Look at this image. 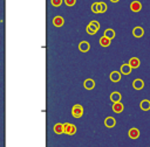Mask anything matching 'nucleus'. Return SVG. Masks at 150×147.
Listing matches in <instances>:
<instances>
[{"instance_id": "nucleus-5", "label": "nucleus", "mask_w": 150, "mask_h": 147, "mask_svg": "<svg viewBox=\"0 0 150 147\" xmlns=\"http://www.w3.org/2000/svg\"><path fill=\"white\" fill-rule=\"evenodd\" d=\"M130 9L133 11V12H135V13H139V12L142 9V4H141V1H137V0H134V1H131V4H130Z\"/></svg>"}, {"instance_id": "nucleus-11", "label": "nucleus", "mask_w": 150, "mask_h": 147, "mask_svg": "<svg viewBox=\"0 0 150 147\" xmlns=\"http://www.w3.org/2000/svg\"><path fill=\"white\" fill-rule=\"evenodd\" d=\"M133 87H134L135 90H142V89L144 88V82H143V79L136 78V79L133 82Z\"/></svg>"}, {"instance_id": "nucleus-4", "label": "nucleus", "mask_w": 150, "mask_h": 147, "mask_svg": "<svg viewBox=\"0 0 150 147\" xmlns=\"http://www.w3.org/2000/svg\"><path fill=\"white\" fill-rule=\"evenodd\" d=\"M78 128L74 124H70V122H66L64 124V133L68 134V136H74L75 133H76Z\"/></svg>"}, {"instance_id": "nucleus-2", "label": "nucleus", "mask_w": 150, "mask_h": 147, "mask_svg": "<svg viewBox=\"0 0 150 147\" xmlns=\"http://www.w3.org/2000/svg\"><path fill=\"white\" fill-rule=\"evenodd\" d=\"M98 29H100V22L94 20V21H90L88 23L86 32H87V34H89V35H95L98 32Z\"/></svg>"}, {"instance_id": "nucleus-3", "label": "nucleus", "mask_w": 150, "mask_h": 147, "mask_svg": "<svg viewBox=\"0 0 150 147\" xmlns=\"http://www.w3.org/2000/svg\"><path fill=\"white\" fill-rule=\"evenodd\" d=\"M72 116L74 118H81L83 116V106L80 105V104H75L73 107H72Z\"/></svg>"}, {"instance_id": "nucleus-15", "label": "nucleus", "mask_w": 150, "mask_h": 147, "mask_svg": "<svg viewBox=\"0 0 150 147\" xmlns=\"http://www.w3.org/2000/svg\"><path fill=\"white\" fill-rule=\"evenodd\" d=\"M124 110V106L121 102H117V103H112V111L115 113H121Z\"/></svg>"}, {"instance_id": "nucleus-23", "label": "nucleus", "mask_w": 150, "mask_h": 147, "mask_svg": "<svg viewBox=\"0 0 150 147\" xmlns=\"http://www.w3.org/2000/svg\"><path fill=\"white\" fill-rule=\"evenodd\" d=\"M64 4H66V6L68 7H73L76 4V0H64Z\"/></svg>"}, {"instance_id": "nucleus-24", "label": "nucleus", "mask_w": 150, "mask_h": 147, "mask_svg": "<svg viewBox=\"0 0 150 147\" xmlns=\"http://www.w3.org/2000/svg\"><path fill=\"white\" fill-rule=\"evenodd\" d=\"M109 1H111V3H114V4H116V3H119L120 0H109Z\"/></svg>"}, {"instance_id": "nucleus-19", "label": "nucleus", "mask_w": 150, "mask_h": 147, "mask_svg": "<svg viewBox=\"0 0 150 147\" xmlns=\"http://www.w3.org/2000/svg\"><path fill=\"white\" fill-rule=\"evenodd\" d=\"M106 38H108V39H110V40H112L115 38V35H116V33H115V30L114 29H111V28H107L106 30H104V34H103Z\"/></svg>"}, {"instance_id": "nucleus-8", "label": "nucleus", "mask_w": 150, "mask_h": 147, "mask_svg": "<svg viewBox=\"0 0 150 147\" xmlns=\"http://www.w3.org/2000/svg\"><path fill=\"white\" fill-rule=\"evenodd\" d=\"M52 22H53V24L55 27H62V26H64V23H65V20H64V18H62L61 15H56V17L53 18Z\"/></svg>"}, {"instance_id": "nucleus-10", "label": "nucleus", "mask_w": 150, "mask_h": 147, "mask_svg": "<svg viewBox=\"0 0 150 147\" xmlns=\"http://www.w3.org/2000/svg\"><path fill=\"white\" fill-rule=\"evenodd\" d=\"M83 87L84 89L87 90H93L95 88V81L92 79V78H87L84 82H83Z\"/></svg>"}, {"instance_id": "nucleus-6", "label": "nucleus", "mask_w": 150, "mask_h": 147, "mask_svg": "<svg viewBox=\"0 0 150 147\" xmlns=\"http://www.w3.org/2000/svg\"><path fill=\"white\" fill-rule=\"evenodd\" d=\"M109 78H110V81H111V82L117 83V82H120V81H121V78H122V74H121L120 71H112V72H110V76H109Z\"/></svg>"}, {"instance_id": "nucleus-9", "label": "nucleus", "mask_w": 150, "mask_h": 147, "mask_svg": "<svg viewBox=\"0 0 150 147\" xmlns=\"http://www.w3.org/2000/svg\"><path fill=\"white\" fill-rule=\"evenodd\" d=\"M79 49H80L81 53H88L89 49H90L89 42H87V41H81L80 44H79Z\"/></svg>"}, {"instance_id": "nucleus-17", "label": "nucleus", "mask_w": 150, "mask_h": 147, "mask_svg": "<svg viewBox=\"0 0 150 147\" xmlns=\"http://www.w3.org/2000/svg\"><path fill=\"white\" fill-rule=\"evenodd\" d=\"M131 70H133V68L128 64V63H124V64H122L121 66V74L122 75H129V74L131 72Z\"/></svg>"}, {"instance_id": "nucleus-14", "label": "nucleus", "mask_w": 150, "mask_h": 147, "mask_svg": "<svg viewBox=\"0 0 150 147\" xmlns=\"http://www.w3.org/2000/svg\"><path fill=\"white\" fill-rule=\"evenodd\" d=\"M128 136H129L130 139H137V138L140 137V130L136 128V127L130 128L129 132H128Z\"/></svg>"}, {"instance_id": "nucleus-13", "label": "nucleus", "mask_w": 150, "mask_h": 147, "mask_svg": "<svg viewBox=\"0 0 150 147\" xmlns=\"http://www.w3.org/2000/svg\"><path fill=\"white\" fill-rule=\"evenodd\" d=\"M104 125L108 127V128H112L115 125H116V120L114 117H107L104 119Z\"/></svg>"}, {"instance_id": "nucleus-18", "label": "nucleus", "mask_w": 150, "mask_h": 147, "mask_svg": "<svg viewBox=\"0 0 150 147\" xmlns=\"http://www.w3.org/2000/svg\"><path fill=\"white\" fill-rule=\"evenodd\" d=\"M121 98H122V96H121V93L117 92V91H114V92L110 93V101H111L112 103L121 102Z\"/></svg>"}, {"instance_id": "nucleus-12", "label": "nucleus", "mask_w": 150, "mask_h": 147, "mask_svg": "<svg viewBox=\"0 0 150 147\" xmlns=\"http://www.w3.org/2000/svg\"><path fill=\"white\" fill-rule=\"evenodd\" d=\"M133 35L135 36V38H142V36L144 35V29L141 26H136L133 29Z\"/></svg>"}, {"instance_id": "nucleus-1", "label": "nucleus", "mask_w": 150, "mask_h": 147, "mask_svg": "<svg viewBox=\"0 0 150 147\" xmlns=\"http://www.w3.org/2000/svg\"><path fill=\"white\" fill-rule=\"evenodd\" d=\"M90 9H92L93 13H95V14H102V13H106V12H107L108 6L103 1H97V3H94L90 6Z\"/></svg>"}, {"instance_id": "nucleus-21", "label": "nucleus", "mask_w": 150, "mask_h": 147, "mask_svg": "<svg viewBox=\"0 0 150 147\" xmlns=\"http://www.w3.org/2000/svg\"><path fill=\"white\" fill-rule=\"evenodd\" d=\"M140 106H141V109L143 110V111H149L150 110V101L149 99H143L141 102Z\"/></svg>"}, {"instance_id": "nucleus-7", "label": "nucleus", "mask_w": 150, "mask_h": 147, "mask_svg": "<svg viewBox=\"0 0 150 147\" xmlns=\"http://www.w3.org/2000/svg\"><path fill=\"white\" fill-rule=\"evenodd\" d=\"M128 64H129L133 69H137V68H139V67L141 66V61H140L139 57H131V58L129 60Z\"/></svg>"}, {"instance_id": "nucleus-20", "label": "nucleus", "mask_w": 150, "mask_h": 147, "mask_svg": "<svg viewBox=\"0 0 150 147\" xmlns=\"http://www.w3.org/2000/svg\"><path fill=\"white\" fill-rule=\"evenodd\" d=\"M53 131L56 133V134H62L64 133V124H61V122H56L53 127Z\"/></svg>"}, {"instance_id": "nucleus-16", "label": "nucleus", "mask_w": 150, "mask_h": 147, "mask_svg": "<svg viewBox=\"0 0 150 147\" xmlns=\"http://www.w3.org/2000/svg\"><path fill=\"white\" fill-rule=\"evenodd\" d=\"M98 43H100V46H101V47L106 48V47H109V46H110L111 40H110V39H108V38H106V36L103 35V36H101V38H100Z\"/></svg>"}, {"instance_id": "nucleus-22", "label": "nucleus", "mask_w": 150, "mask_h": 147, "mask_svg": "<svg viewBox=\"0 0 150 147\" xmlns=\"http://www.w3.org/2000/svg\"><path fill=\"white\" fill-rule=\"evenodd\" d=\"M51 4L53 7H60L64 4V0H51Z\"/></svg>"}]
</instances>
